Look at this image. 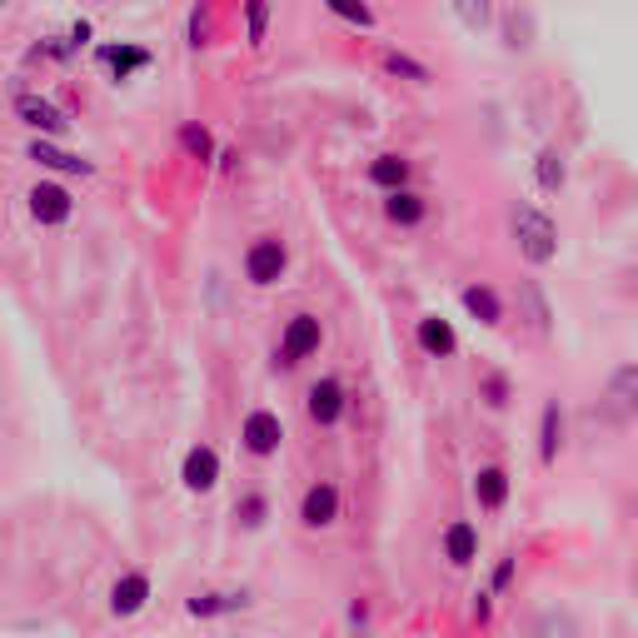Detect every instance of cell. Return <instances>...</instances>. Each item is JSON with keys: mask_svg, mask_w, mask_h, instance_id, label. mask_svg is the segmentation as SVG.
<instances>
[{"mask_svg": "<svg viewBox=\"0 0 638 638\" xmlns=\"http://www.w3.org/2000/svg\"><path fill=\"white\" fill-rule=\"evenodd\" d=\"M25 210H30V220L40 230H60L75 220V195L60 180H36V185L25 189Z\"/></svg>", "mask_w": 638, "mask_h": 638, "instance_id": "obj_3", "label": "cell"}, {"mask_svg": "<svg viewBox=\"0 0 638 638\" xmlns=\"http://www.w3.org/2000/svg\"><path fill=\"white\" fill-rule=\"evenodd\" d=\"M319 344H324V324H319V315L299 309V315L284 319L280 349H274V365H280V369L305 365V359H315V355H319Z\"/></svg>", "mask_w": 638, "mask_h": 638, "instance_id": "obj_2", "label": "cell"}, {"mask_svg": "<svg viewBox=\"0 0 638 638\" xmlns=\"http://www.w3.org/2000/svg\"><path fill=\"white\" fill-rule=\"evenodd\" d=\"M384 220L400 230H419L429 220V200L419 189H394V195H384Z\"/></svg>", "mask_w": 638, "mask_h": 638, "instance_id": "obj_19", "label": "cell"}, {"mask_svg": "<svg viewBox=\"0 0 638 638\" xmlns=\"http://www.w3.org/2000/svg\"><path fill=\"white\" fill-rule=\"evenodd\" d=\"M240 444H245L249 459H274L284 444V419L274 409H249L245 425H240Z\"/></svg>", "mask_w": 638, "mask_h": 638, "instance_id": "obj_8", "label": "cell"}, {"mask_svg": "<svg viewBox=\"0 0 638 638\" xmlns=\"http://www.w3.org/2000/svg\"><path fill=\"white\" fill-rule=\"evenodd\" d=\"M533 180H539L544 195H559V189L568 185V160H564L559 145H544V150H539V160H533Z\"/></svg>", "mask_w": 638, "mask_h": 638, "instance_id": "obj_23", "label": "cell"}, {"mask_svg": "<svg viewBox=\"0 0 638 638\" xmlns=\"http://www.w3.org/2000/svg\"><path fill=\"white\" fill-rule=\"evenodd\" d=\"M95 60H100V65H106L110 71V81H131V75H140V71H150V50L145 46H100L95 50Z\"/></svg>", "mask_w": 638, "mask_h": 638, "instance_id": "obj_17", "label": "cell"}, {"mask_svg": "<svg viewBox=\"0 0 638 638\" xmlns=\"http://www.w3.org/2000/svg\"><path fill=\"white\" fill-rule=\"evenodd\" d=\"M508 230H514V245H519V255L529 265H554L559 260V225L539 210V205H514Z\"/></svg>", "mask_w": 638, "mask_h": 638, "instance_id": "obj_1", "label": "cell"}, {"mask_svg": "<svg viewBox=\"0 0 638 638\" xmlns=\"http://www.w3.org/2000/svg\"><path fill=\"white\" fill-rule=\"evenodd\" d=\"M384 71L400 75V81H409V85H434V71H429L425 60L404 56V50H384Z\"/></svg>", "mask_w": 638, "mask_h": 638, "instance_id": "obj_24", "label": "cell"}, {"mask_svg": "<svg viewBox=\"0 0 638 638\" xmlns=\"http://www.w3.org/2000/svg\"><path fill=\"white\" fill-rule=\"evenodd\" d=\"M210 30H214V21H210V5H205V0H200V5L189 11L185 40H189V46H195V50H200V46H210Z\"/></svg>", "mask_w": 638, "mask_h": 638, "instance_id": "obj_31", "label": "cell"}, {"mask_svg": "<svg viewBox=\"0 0 638 638\" xmlns=\"http://www.w3.org/2000/svg\"><path fill=\"white\" fill-rule=\"evenodd\" d=\"M340 508H344V494H340V484L334 479H315V484L299 494V524L305 529H334L340 524Z\"/></svg>", "mask_w": 638, "mask_h": 638, "instance_id": "obj_9", "label": "cell"}, {"mask_svg": "<svg viewBox=\"0 0 638 638\" xmlns=\"http://www.w3.org/2000/svg\"><path fill=\"white\" fill-rule=\"evenodd\" d=\"M409 175H414V165L404 160V155H375V160H369V185L384 189V195L409 189Z\"/></svg>", "mask_w": 638, "mask_h": 638, "instance_id": "obj_21", "label": "cell"}, {"mask_svg": "<svg viewBox=\"0 0 638 638\" xmlns=\"http://www.w3.org/2000/svg\"><path fill=\"white\" fill-rule=\"evenodd\" d=\"M514 574H519V554H504V559L494 564V579H489V593H494V599H499V593H508Z\"/></svg>", "mask_w": 638, "mask_h": 638, "instance_id": "obj_32", "label": "cell"}, {"mask_svg": "<svg viewBox=\"0 0 638 638\" xmlns=\"http://www.w3.org/2000/svg\"><path fill=\"white\" fill-rule=\"evenodd\" d=\"M439 549H444V564L450 568H474L479 564V529L469 519H450L439 533Z\"/></svg>", "mask_w": 638, "mask_h": 638, "instance_id": "obj_12", "label": "cell"}, {"mask_svg": "<svg viewBox=\"0 0 638 638\" xmlns=\"http://www.w3.org/2000/svg\"><path fill=\"white\" fill-rule=\"evenodd\" d=\"M603 404L618 414V419H638V365H618L603 384Z\"/></svg>", "mask_w": 638, "mask_h": 638, "instance_id": "obj_16", "label": "cell"}, {"mask_svg": "<svg viewBox=\"0 0 638 638\" xmlns=\"http://www.w3.org/2000/svg\"><path fill=\"white\" fill-rule=\"evenodd\" d=\"M414 340H419V349H425L429 359H454L459 355V334H454L450 319H439V315L419 319V324H414Z\"/></svg>", "mask_w": 638, "mask_h": 638, "instance_id": "obj_15", "label": "cell"}, {"mask_svg": "<svg viewBox=\"0 0 638 638\" xmlns=\"http://www.w3.org/2000/svg\"><path fill=\"white\" fill-rule=\"evenodd\" d=\"M559 454H564V404L549 400L544 409H539V464L554 469Z\"/></svg>", "mask_w": 638, "mask_h": 638, "instance_id": "obj_18", "label": "cell"}, {"mask_svg": "<svg viewBox=\"0 0 638 638\" xmlns=\"http://www.w3.org/2000/svg\"><path fill=\"white\" fill-rule=\"evenodd\" d=\"M450 5H454V15H459V25L474 30V36L494 25V0H450Z\"/></svg>", "mask_w": 638, "mask_h": 638, "instance_id": "obj_26", "label": "cell"}, {"mask_svg": "<svg viewBox=\"0 0 638 638\" xmlns=\"http://www.w3.org/2000/svg\"><path fill=\"white\" fill-rule=\"evenodd\" d=\"M265 36H270V0H245V40L260 50Z\"/></svg>", "mask_w": 638, "mask_h": 638, "instance_id": "obj_29", "label": "cell"}, {"mask_svg": "<svg viewBox=\"0 0 638 638\" xmlns=\"http://www.w3.org/2000/svg\"><path fill=\"white\" fill-rule=\"evenodd\" d=\"M479 400H484L489 409H504V404L514 400V384H508L504 369H489V375H479Z\"/></svg>", "mask_w": 638, "mask_h": 638, "instance_id": "obj_30", "label": "cell"}, {"mask_svg": "<svg viewBox=\"0 0 638 638\" xmlns=\"http://www.w3.org/2000/svg\"><path fill=\"white\" fill-rule=\"evenodd\" d=\"M459 305H464V315L479 319L484 330H499V324H504V299H499L489 284H464V290H459Z\"/></svg>", "mask_w": 638, "mask_h": 638, "instance_id": "obj_20", "label": "cell"}, {"mask_svg": "<svg viewBox=\"0 0 638 638\" xmlns=\"http://www.w3.org/2000/svg\"><path fill=\"white\" fill-rule=\"evenodd\" d=\"M344 409H349V400H344V384L334 375H324V379H315V384H309V394H305L309 425L334 429L344 419Z\"/></svg>", "mask_w": 638, "mask_h": 638, "instance_id": "obj_10", "label": "cell"}, {"mask_svg": "<svg viewBox=\"0 0 638 638\" xmlns=\"http://www.w3.org/2000/svg\"><path fill=\"white\" fill-rule=\"evenodd\" d=\"M0 5H5V0H0Z\"/></svg>", "mask_w": 638, "mask_h": 638, "instance_id": "obj_37", "label": "cell"}, {"mask_svg": "<svg viewBox=\"0 0 638 638\" xmlns=\"http://www.w3.org/2000/svg\"><path fill=\"white\" fill-rule=\"evenodd\" d=\"M180 150L189 155V160H214V135L205 131V125H195V120H189V125H180Z\"/></svg>", "mask_w": 638, "mask_h": 638, "instance_id": "obj_27", "label": "cell"}, {"mask_svg": "<svg viewBox=\"0 0 638 638\" xmlns=\"http://www.w3.org/2000/svg\"><path fill=\"white\" fill-rule=\"evenodd\" d=\"M150 599H155V579H150V574H145V568H125V574L110 584L106 609H110V618L131 624V618H140L145 609H150Z\"/></svg>", "mask_w": 638, "mask_h": 638, "instance_id": "obj_5", "label": "cell"}, {"mask_svg": "<svg viewBox=\"0 0 638 638\" xmlns=\"http://www.w3.org/2000/svg\"><path fill=\"white\" fill-rule=\"evenodd\" d=\"M284 270H290V245H284L280 235L249 240V249H245V280L255 284V290H274V284L284 280Z\"/></svg>", "mask_w": 638, "mask_h": 638, "instance_id": "obj_4", "label": "cell"}, {"mask_svg": "<svg viewBox=\"0 0 638 638\" xmlns=\"http://www.w3.org/2000/svg\"><path fill=\"white\" fill-rule=\"evenodd\" d=\"M15 115L36 131V140H65V131H71V120H65V110L56 106V100H46V95L36 90H21L15 95Z\"/></svg>", "mask_w": 638, "mask_h": 638, "instance_id": "obj_7", "label": "cell"}, {"mask_svg": "<svg viewBox=\"0 0 638 638\" xmlns=\"http://www.w3.org/2000/svg\"><path fill=\"white\" fill-rule=\"evenodd\" d=\"M25 160H36L40 170H56V175H95V165L75 150H60L56 140H30L25 145Z\"/></svg>", "mask_w": 638, "mask_h": 638, "instance_id": "obj_14", "label": "cell"}, {"mask_svg": "<svg viewBox=\"0 0 638 638\" xmlns=\"http://www.w3.org/2000/svg\"><path fill=\"white\" fill-rule=\"evenodd\" d=\"M324 11L334 15V21L355 25V30H375V11H369V0H324Z\"/></svg>", "mask_w": 638, "mask_h": 638, "instance_id": "obj_25", "label": "cell"}, {"mask_svg": "<svg viewBox=\"0 0 638 638\" xmlns=\"http://www.w3.org/2000/svg\"><path fill=\"white\" fill-rule=\"evenodd\" d=\"M634 589H638V574H634Z\"/></svg>", "mask_w": 638, "mask_h": 638, "instance_id": "obj_36", "label": "cell"}, {"mask_svg": "<svg viewBox=\"0 0 638 638\" xmlns=\"http://www.w3.org/2000/svg\"><path fill=\"white\" fill-rule=\"evenodd\" d=\"M469 489H474V504L484 508V514H499L508 504V494H514V479H508L504 464H479Z\"/></svg>", "mask_w": 638, "mask_h": 638, "instance_id": "obj_13", "label": "cell"}, {"mask_svg": "<svg viewBox=\"0 0 638 638\" xmlns=\"http://www.w3.org/2000/svg\"><path fill=\"white\" fill-rule=\"evenodd\" d=\"M90 36H95V30H90V21H75L71 30H65V46H71V56H81V50L90 46Z\"/></svg>", "mask_w": 638, "mask_h": 638, "instance_id": "obj_34", "label": "cell"}, {"mask_svg": "<svg viewBox=\"0 0 638 638\" xmlns=\"http://www.w3.org/2000/svg\"><path fill=\"white\" fill-rule=\"evenodd\" d=\"M180 484L189 489V494H210L214 484H220V454H214V444H189L185 459H180Z\"/></svg>", "mask_w": 638, "mask_h": 638, "instance_id": "obj_11", "label": "cell"}, {"mask_svg": "<svg viewBox=\"0 0 638 638\" xmlns=\"http://www.w3.org/2000/svg\"><path fill=\"white\" fill-rule=\"evenodd\" d=\"M255 609V593L249 589H195L185 599V614L210 624V618H235V614H249Z\"/></svg>", "mask_w": 638, "mask_h": 638, "instance_id": "obj_6", "label": "cell"}, {"mask_svg": "<svg viewBox=\"0 0 638 638\" xmlns=\"http://www.w3.org/2000/svg\"><path fill=\"white\" fill-rule=\"evenodd\" d=\"M519 309L524 319L533 324V334H549L554 330V309H549V295L539 280H519Z\"/></svg>", "mask_w": 638, "mask_h": 638, "instance_id": "obj_22", "label": "cell"}, {"mask_svg": "<svg viewBox=\"0 0 638 638\" xmlns=\"http://www.w3.org/2000/svg\"><path fill=\"white\" fill-rule=\"evenodd\" d=\"M235 519L245 524V529H265V519H270V499L260 494V489H245L235 504Z\"/></svg>", "mask_w": 638, "mask_h": 638, "instance_id": "obj_28", "label": "cell"}, {"mask_svg": "<svg viewBox=\"0 0 638 638\" xmlns=\"http://www.w3.org/2000/svg\"><path fill=\"white\" fill-rule=\"evenodd\" d=\"M469 618H474V624H479V628H484L489 618H494V593H489V589H479V593H474V603H469Z\"/></svg>", "mask_w": 638, "mask_h": 638, "instance_id": "obj_33", "label": "cell"}, {"mask_svg": "<svg viewBox=\"0 0 638 638\" xmlns=\"http://www.w3.org/2000/svg\"><path fill=\"white\" fill-rule=\"evenodd\" d=\"M365 618H369V603H349V624L365 628Z\"/></svg>", "mask_w": 638, "mask_h": 638, "instance_id": "obj_35", "label": "cell"}]
</instances>
